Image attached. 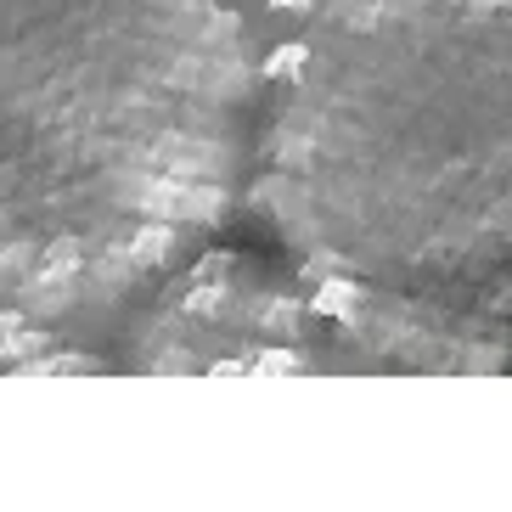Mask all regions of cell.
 Masks as SVG:
<instances>
[{"mask_svg":"<svg viewBox=\"0 0 512 512\" xmlns=\"http://www.w3.org/2000/svg\"><path fill=\"white\" fill-rule=\"evenodd\" d=\"M0 372H23V377H40V372H102L96 355H85L79 344H68L51 321H34V316H17V310H0Z\"/></svg>","mask_w":512,"mask_h":512,"instance_id":"277c9868","label":"cell"},{"mask_svg":"<svg viewBox=\"0 0 512 512\" xmlns=\"http://www.w3.org/2000/svg\"><path fill=\"white\" fill-rule=\"evenodd\" d=\"M254 113L237 0H0V310L141 299L231 214Z\"/></svg>","mask_w":512,"mask_h":512,"instance_id":"6da1fadb","label":"cell"},{"mask_svg":"<svg viewBox=\"0 0 512 512\" xmlns=\"http://www.w3.org/2000/svg\"><path fill=\"white\" fill-rule=\"evenodd\" d=\"M254 124V203L304 271L462 299L512 237V0H321Z\"/></svg>","mask_w":512,"mask_h":512,"instance_id":"7a4b0ae2","label":"cell"},{"mask_svg":"<svg viewBox=\"0 0 512 512\" xmlns=\"http://www.w3.org/2000/svg\"><path fill=\"white\" fill-rule=\"evenodd\" d=\"M259 6H271V12H310L321 0H259Z\"/></svg>","mask_w":512,"mask_h":512,"instance_id":"5b68a950","label":"cell"},{"mask_svg":"<svg viewBox=\"0 0 512 512\" xmlns=\"http://www.w3.org/2000/svg\"><path fill=\"white\" fill-rule=\"evenodd\" d=\"M147 293L124 338L136 372H361L304 265L282 276L254 254H192Z\"/></svg>","mask_w":512,"mask_h":512,"instance_id":"3957f363","label":"cell"}]
</instances>
